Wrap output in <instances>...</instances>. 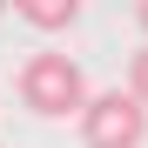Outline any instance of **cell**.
Returning a JSON list of instances; mask_svg holds the SVG:
<instances>
[{
    "label": "cell",
    "mask_w": 148,
    "mask_h": 148,
    "mask_svg": "<svg viewBox=\"0 0 148 148\" xmlns=\"http://www.w3.org/2000/svg\"><path fill=\"white\" fill-rule=\"evenodd\" d=\"M141 135H148V108L128 88L88 94V108H81V141L88 148H141Z\"/></svg>",
    "instance_id": "2"
},
{
    "label": "cell",
    "mask_w": 148,
    "mask_h": 148,
    "mask_svg": "<svg viewBox=\"0 0 148 148\" xmlns=\"http://www.w3.org/2000/svg\"><path fill=\"white\" fill-rule=\"evenodd\" d=\"M74 14H81L74 0H20V20H27V27H40V34H61Z\"/></svg>",
    "instance_id": "3"
},
{
    "label": "cell",
    "mask_w": 148,
    "mask_h": 148,
    "mask_svg": "<svg viewBox=\"0 0 148 148\" xmlns=\"http://www.w3.org/2000/svg\"><path fill=\"white\" fill-rule=\"evenodd\" d=\"M128 94H135V101L148 108V40H141L135 54H128Z\"/></svg>",
    "instance_id": "4"
},
{
    "label": "cell",
    "mask_w": 148,
    "mask_h": 148,
    "mask_svg": "<svg viewBox=\"0 0 148 148\" xmlns=\"http://www.w3.org/2000/svg\"><path fill=\"white\" fill-rule=\"evenodd\" d=\"M135 20H141V40H148V0H141V7H135Z\"/></svg>",
    "instance_id": "5"
},
{
    "label": "cell",
    "mask_w": 148,
    "mask_h": 148,
    "mask_svg": "<svg viewBox=\"0 0 148 148\" xmlns=\"http://www.w3.org/2000/svg\"><path fill=\"white\" fill-rule=\"evenodd\" d=\"M14 94H20V108H27V114L61 121V114H81V108H88V74H81V61H74V54L40 47V54H27V61H20Z\"/></svg>",
    "instance_id": "1"
}]
</instances>
